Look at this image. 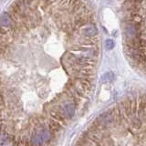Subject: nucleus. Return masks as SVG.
<instances>
[{
	"label": "nucleus",
	"mask_w": 146,
	"mask_h": 146,
	"mask_svg": "<svg viewBox=\"0 0 146 146\" xmlns=\"http://www.w3.org/2000/svg\"><path fill=\"white\" fill-rule=\"evenodd\" d=\"M113 79V74L111 72H108L106 73L103 77H102V80L104 82H109V81H111V80Z\"/></svg>",
	"instance_id": "20e7f679"
},
{
	"label": "nucleus",
	"mask_w": 146,
	"mask_h": 146,
	"mask_svg": "<svg viewBox=\"0 0 146 146\" xmlns=\"http://www.w3.org/2000/svg\"><path fill=\"white\" fill-rule=\"evenodd\" d=\"M80 30H81V33L83 34L86 38H94L98 33L95 25L91 24V23H86V24H84L83 26H81Z\"/></svg>",
	"instance_id": "7ed1b4c3"
},
{
	"label": "nucleus",
	"mask_w": 146,
	"mask_h": 146,
	"mask_svg": "<svg viewBox=\"0 0 146 146\" xmlns=\"http://www.w3.org/2000/svg\"><path fill=\"white\" fill-rule=\"evenodd\" d=\"M123 36L127 41H131L139 38L140 36V26L134 21H128L123 27Z\"/></svg>",
	"instance_id": "f03ea898"
},
{
	"label": "nucleus",
	"mask_w": 146,
	"mask_h": 146,
	"mask_svg": "<svg viewBox=\"0 0 146 146\" xmlns=\"http://www.w3.org/2000/svg\"><path fill=\"white\" fill-rule=\"evenodd\" d=\"M74 146H146V94L124 99L102 111Z\"/></svg>",
	"instance_id": "f257e3e1"
},
{
	"label": "nucleus",
	"mask_w": 146,
	"mask_h": 146,
	"mask_svg": "<svg viewBox=\"0 0 146 146\" xmlns=\"http://www.w3.org/2000/svg\"><path fill=\"white\" fill-rule=\"evenodd\" d=\"M113 47H114V42H113V40H111V39H107L106 41H105V48H106L108 50L112 49Z\"/></svg>",
	"instance_id": "39448f33"
}]
</instances>
